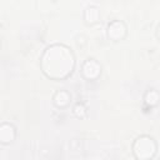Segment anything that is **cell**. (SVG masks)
I'll use <instances>...</instances> for the list:
<instances>
[{
    "label": "cell",
    "instance_id": "6da1fadb",
    "mask_svg": "<svg viewBox=\"0 0 160 160\" xmlns=\"http://www.w3.org/2000/svg\"><path fill=\"white\" fill-rule=\"evenodd\" d=\"M75 66V58L71 50L61 44H55L49 48L42 54L41 69L42 72L54 80H62L68 78Z\"/></svg>",
    "mask_w": 160,
    "mask_h": 160
},
{
    "label": "cell",
    "instance_id": "7a4b0ae2",
    "mask_svg": "<svg viewBox=\"0 0 160 160\" xmlns=\"http://www.w3.org/2000/svg\"><path fill=\"white\" fill-rule=\"evenodd\" d=\"M158 151L156 141L149 135H141L132 144V152L136 159H151Z\"/></svg>",
    "mask_w": 160,
    "mask_h": 160
},
{
    "label": "cell",
    "instance_id": "3957f363",
    "mask_svg": "<svg viewBox=\"0 0 160 160\" xmlns=\"http://www.w3.org/2000/svg\"><path fill=\"white\" fill-rule=\"evenodd\" d=\"M101 74V65L95 59H86L81 66V75L86 80H95Z\"/></svg>",
    "mask_w": 160,
    "mask_h": 160
},
{
    "label": "cell",
    "instance_id": "277c9868",
    "mask_svg": "<svg viewBox=\"0 0 160 160\" xmlns=\"http://www.w3.org/2000/svg\"><path fill=\"white\" fill-rule=\"evenodd\" d=\"M108 38L112 41H120L126 36V25L120 20H114L109 22L106 29Z\"/></svg>",
    "mask_w": 160,
    "mask_h": 160
},
{
    "label": "cell",
    "instance_id": "5b68a950",
    "mask_svg": "<svg viewBox=\"0 0 160 160\" xmlns=\"http://www.w3.org/2000/svg\"><path fill=\"white\" fill-rule=\"evenodd\" d=\"M16 136V130L14 128V125L9 124V122H2L0 126V142L1 144H10L14 141Z\"/></svg>",
    "mask_w": 160,
    "mask_h": 160
},
{
    "label": "cell",
    "instance_id": "8992f818",
    "mask_svg": "<svg viewBox=\"0 0 160 160\" xmlns=\"http://www.w3.org/2000/svg\"><path fill=\"white\" fill-rule=\"evenodd\" d=\"M52 101H54V105H55L56 108L64 109V108H66V106L70 104V101H71V95H70L69 91H66V90L62 89V90L56 91V94L54 95Z\"/></svg>",
    "mask_w": 160,
    "mask_h": 160
},
{
    "label": "cell",
    "instance_id": "52a82bcc",
    "mask_svg": "<svg viewBox=\"0 0 160 160\" xmlns=\"http://www.w3.org/2000/svg\"><path fill=\"white\" fill-rule=\"evenodd\" d=\"M84 20L89 25H94L100 20V10L98 6H88L84 12Z\"/></svg>",
    "mask_w": 160,
    "mask_h": 160
},
{
    "label": "cell",
    "instance_id": "ba28073f",
    "mask_svg": "<svg viewBox=\"0 0 160 160\" xmlns=\"http://www.w3.org/2000/svg\"><path fill=\"white\" fill-rule=\"evenodd\" d=\"M144 102L148 106H150V108L156 106L160 102V94H159V91L155 90V89H149L145 92V95H144Z\"/></svg>",
    "mask_w": 160,
    "mask_h": 160
},
{
    "label": "cell",
    "instance_id": "9c48e42d",
    "mask_svg": "<svg viewBox=\"0 0 160 160\" xmlns=\"http://www.w3.org/2000/svg\"><path fill=\"white\" fill-rule=\"evenodd\" d=\"M72 112L74 115L78 118V119H84L86 118L88 115V110H86V106L82 104V102H76L72 108Z\"/></svg>",
    "mask_w": 160,
    "mask_h": 160
},
{
    "label": "cell",
    "instance_id": "30bf717a",
    "mask_svg": "<svg viewBox=\"0 0 160 160\" xmlns=\"http://www.w3.org/2000/svg\"><path fill=\"white\" fill-rule=\"evenodd\" d=\"M156 38H158L159 41H160V24H159L158 28H156Z\"/></svg>",
    "mask_w": 160,
    "mask_h": 160
}]
</instances>
